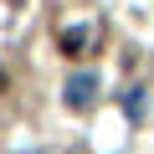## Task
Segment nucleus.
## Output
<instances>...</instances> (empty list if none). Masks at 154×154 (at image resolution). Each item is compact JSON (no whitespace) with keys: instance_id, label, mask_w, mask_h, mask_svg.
<instances>
[{"instance_id":"nucleus-1","label":"nucleus","mask_w":154,"mask_h":154,"mask_svg":"<svg viewBox=\"0 0 154 154\" xmlns=\"http://www.w3.org/2000/svg\"><path fill=\"white\" fill-rule=\"evenodd\" d=\"M93 46H98V26H67L62 31V51L67 57H88Z\"/></svg>"},{"instance_id":"nucleus-2","label":"nucleus","mask_w":154,"mask_h":154,"mask_svg":"<svg viewBox=\"0 0 154 154\" xmlns=\"http://www.w3.org/2000/svg\"><path fill=\"white\" fill-rule=\"evenodd\" d=\"M93 93H98V77H93V72H72V77H67V103H72V108H88Z\"/></svg>"},{"instance_id":"nucleus-3","label":"nucleus","mask_w":154,"mask_h":154,"mask_svg":"<svg viewBox=\"0 0 154 154\" xmlns=\"http://www.w3.org/2000/svg\"><path fill=\"white\" fill-rule=\"evenodd\" d=\"M11 5H21V0H11Z\"/></svg>"}]
</instances>
